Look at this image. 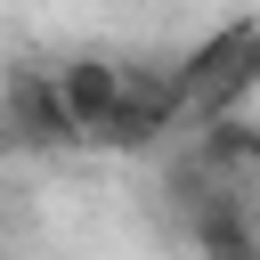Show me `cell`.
I'll list each match as a JSON object with an SVG mask.
<instances>
[{
    "label": "cell",
    "mask_w": 260,
    "mask_h": 260,
    "mask_svg": "<svg viewBox=\"0 0 260 260\" xmlns=\"http://www.w3.org/2000/svg\"><path fill=\"white\" fill-rule=\"evenodd\" d=\"M244 162H252V171H260V122H252V146H244Z\"/></svg>",
    "instance_id": "cell-7"
},
{
    "label": "cell",
    "mask_w": 260,
    "mask_h": 260,
    "mask_svg": "<svg viewBox=\"0 0 260 260\" xmlns=\"http://www.w3.org/2000/svg\"><path fill=\"white\" fill-rule=\"evenodd\" d=\"M122 81H130V57H114V49H73V57H57V98H65V114H73V130L98 146L106 138V122H114V106H122Z\"/></svg>",
    "instance_id": "cell-4"
},
{
    "label": "cell",
    "mask_w": 260,
    "mask_h": 260,
    "mask_svg": "<svg viewBox=\"0 0 260 260\" xmlns=\"http://www.w3.org/2000/svg\"><path fill=\"white\" fill-rule=\"evenodd\" d=\"M0 146H24V154H73L89 146L57 98V65H8L0 81Z\"/></svg>",
    "instance_id": "cell-2"
},
{
    "label": "cell",
    "mask_w": 260,
    "mask_h": 260,
    "mask_svg": "<svg viewBox=\"0 0 260 260\" xmlns=\"http://www.w3.org/2000/svg\"><path fill=\"white\" fill-rule=\"evenodd\" d=\"M187 130V89H179V65H154V57H130V81H122V106L106 122V154H162V138Z\"/></svg>",
    "instance_id": "cell-1"
},
{
    "label": "cell",
    "mask_w": 260,
    "mask_h": 260,
    "mask_svg": "<svg viewBox=\"0 0 260 260\" xmlns=\"http://www.w3.org/2000/svg\"><path fill=\"white\" fill-rule=\"evenodd\" d=\"M187 244H195V260H260L252 203L219 195V171H203V162H195V195H187Z\"/></svg>",
    "instance_id": "cell-3"
},
{
    "label": "cell",
    "mask_w": 260,
    "mask_h": 260,
    "mask_svg": "<svg viewBox=\"0 0 260 260\" xmlns=\"http://www.w3.org/2000/svg\"><path fill=\"white\" fill-rule=\"evenodd\" d=\"M252 89H260V41H252V49L236 57V73H228V81H219V89H211V98L195 106V130H203V122H236Z\"/></svg>",
    "instance_id": "cell-6"
},
{
    "label": "cell",
    "mask_w": 260,
    "mask_h": 260,
    "mask_svg": "<svg viewBox=\"0 0 260 260\" xmlns=\"http://www.w3.org/2000/svg\"><path fill=\"white\" fill-rule=\"evenodd\" d=\"M252 41H260V16H228L219 32H203V41L179 57V89H187V114H195V106H203V98H211L228 73H236V57H244Z\"/></svg>",
    "instance_id": "cell-5"
}]
</instances>
